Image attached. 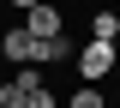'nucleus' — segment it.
Segmentation results:
<instances>
[{"instance_id":"obj_1","label":"nucleus","mask_w":120,"mask_h":108,"mask_svg":"<svg viewBox=\"0 0 120 108\" xmlns=\"http://www.w3.org/2000/svg\"><path fill=\"white\" fill-rule=\"evenodd\" d=\"M72 60H78V72H84V84H102V78L114 72V42H84Z\"/></svg>"},{"instance_id":"obj_7","label":"nucleus","mask_w":120,"mask_h":108,"mask_svg":"<svg viewBox=\"0 0 120 108\" xmlns=\"http://www.w3.org/2000/svg\"><path fill=\"white\" fill-rule=\"evenodd\" d=\"M12 6H18V12H36V6H42V0H12Z\"/></svg>"},{"instance_id":"obj_2","label":"nucleus","mask_w":120,"mask_h":108,"mask_svg":"<svg viewBox=\"0 0 120 108\" xmlns=\"http://www.w3.org/2000/svg\"><path fill=\"white\" fill-rule=\"evenodd\" d=\"M0 60H12V66H36V36H30L24 24H12V30L0 36Z\"/></svg>"},{"instance_id":"obj_3","label":"nucleus","mask_w":120,"mask_h":108,"mask_svg":"<svg viewBox=\"0 0 120 108\" xmlns=\"http://www.w3.org/2000/svg\"><path fill=\"white\" fill-rule=\"evenodd\" d=\"M24 30L36 36V42H54V36H66V30H60V6H48V0H42L36 12H24Z\"/></svg>"},{"instance_id":"obj_8","label":"nucleus","mask_w":120,"mask_h":108,"mask_svg":"<svg viewBox=\"0 0 120 108\" xmlns=\"http://www.w3.org/2000/svg\"><path fill=\"white\" fill-rule=\"evenodd\" d=\"M114 66H120V48H114Z\"/></svg>"},{"instance_id":"obj_5","label":"nucleus","mask_w":120,"mask_h":108,"mask_svg":"<svg viewBox=\"0 0 120 108\" xmlns=\"http://www.w3.org/2000/svg\"><path fill=\"white\" fill-rule=\"evenodd\" d=\"M120 36V18L114 12H96V24H90V42H114Z\"/></svg>"},{"instance_id":"obj_6","label":"nucleus","mask_w":120,"mask_h":108,"mask_svg":"<svg viewBox=\"0 0 120 108\" xmlns=\"http://www.w3.org/2000/svg\"><path fill=\"white\" fill-rule=\"evenodd\" d=\"M24 108H60V96H54V90H48V84H36V90H30V96H24Z\"/></svg>"},{"instance_id":"obj_4","label":"nucleus","mask_w":120,"mask_h":108,"mask_svg":"<svg viewBox=\"0 0 120 108\" xmlns=\"http://www.w3.org/2000/svg\"><path fill=\"white\" fill-rule=\"evenodd\" d=\"M66 108H108V96L96 90V84H78V90L66 96Z\"/></svg>"}]
</instances>
